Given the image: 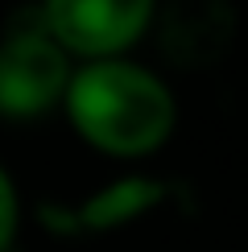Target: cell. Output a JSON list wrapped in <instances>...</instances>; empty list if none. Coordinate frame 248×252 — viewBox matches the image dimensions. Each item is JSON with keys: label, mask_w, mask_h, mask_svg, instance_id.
<instances>
[{"label": "cell", "mask_w": 248, "mask_h": 252, "mask_svg": "<svg viewBox=\"0 0 248 252\" xmlns=\"http://www.w3.org/2000/svg\"><path fill=\"white\" fill-rule=\"evenodd\" d=\"M70 70L75 62L41 29L37 8L25 13V21H13L0 33V116L33 120L54 112L62 103Z\"/></svg>", "instance_id": "3957f363"}, {"label": "cell", "mask_w": 248, "mask_h": 252, "mask_svg": "<svg viewBox=\"0 0 248 252\" xmlns=\"http://www.w3.org/2000/svg\"><path fill=\"white\" fill-rule=\"evenodd\" d=\"M21 215H25V207H21L17 178L0 161V252H13L17 236H21Z\"/></svg>", "instance_id": "5b68a950"}, {"label": "cell", "mask_w": 248, "mask_h": 252, "mask_svg": "<svg viewBox=\"0 0 248 252\" xmlns=\"http://www.w3.org/2000/svg\"><path fill=\"white\" fill-rule=\"evenodd\" d=\"M58 108L87 149L116 161L153 157L178 128L174 87L132 54L75 62Z\"/></svg>", "instance_id": "6da1fadb"}, {"label": "cell", "mask_w": 248, "mask_h": 252, "mask_svg": "<svg viewBox=\"0 0 248 252\" xmlns=\"http://www.w3.org/2000/svg\"><path fill=\"white\" fill-rule=\"evenodd\" d=\"M170 198V182L157 174H120L79 203H41L37 219L54 236H108L137 223Z\"/></svg>", "instance_id": "277c9868"}, {"label": "cell", "mask_w": 248, "mask_h": 252, "mask_svg": "<svg viewBox=\"0 0 248 252\" xmlns=\"http://www.w3.org/2000/svg\"><path fill=\"white\" fill-rule=\"evenodd\" d=\"M33 8L70 62L128 58L157 21V0H37Z\"/></svg>", "instance_id": "7a4b0ae2"}]
</instances>
